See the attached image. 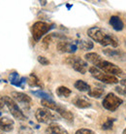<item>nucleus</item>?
<instances>
[{
	"label": "nucleus",
	"mask_w": 126,
	"mask_h": 134,
	"mask_svg": "<svg viewBox=\"0 0 126 134\" xmlns=\"http://www.w3.org/2000/svg\"><path fill=\"white\" fill-rule=\"evenodd\" d=\"M87 35L100 45H102L104 47L107 46H112L113 48H116L119 43H118V39L116 38L113 34L110 33L109 31L105 30L103 28L98 26L90 27L87 30Z\"/></svg>",
	"instance_id": "f257e3e1"
},
{
	"label": "nucleus",
	"mask_w": 126,
	"mask_h": 134,
	"mask_svg": "<svg viewBox=\"0 0 126 134\" xmlns=\"http://www.w3.org/2000/svg\"><path fill=\"white\" fill-rule=\"evenodd\" d=\"M41 104L44 106V108H47V109L51 111H55L57 114H59L61 117L64 118L67 121H72L74 120L73 114L69 110H67L66 108L60 106L59 104L55 103L53 99H42Z\"/></svg>",
	"instance_id": "f03ea898"
},
{
	"label": "nucleus",
	"mask_w": 126,
	"mask_h": 134,
	"mask_svg": "<svg viewBox=\"0 0 126 134\" xmlns=\"http://www.w3.org/2000/svg\"><path fill=\"white\" fill-rule=\"evenodd\" d=\"M95 67H97L98 69L102 70L105 73L109 74V75H113L114 77H123L125 76V74L118 66L114 65L113 63L110 62V61L104 60L103 58L95 65Z\"/></svg>",
	"instance_id": "7ed1b4c3"
},
{
	"label": "nucleus",
	"mask_w": 126,
	"mask_h": 134,
	"mask_svg": "<svg viewBox=\"0 0 126 134\" xmlns=\"http://www.w3.org/2000/svg\"><path fill=\"white\" fill-rule=\"evenodd\" d=\"M53 25L50 24H47L45 21H36L34 23L31 27V33L35 42H38L41 38L47 34L53 28Z\"/></svg>",
	"instance_id": "20e7f679"
},
{
	"label": "nucleus",
	"mask_w": 126,
	"mask_h": 134,
	"mask_svg": "<svg viewBox=\"0 0 126 134\" xmlns=\"http://www.w3.org/2000/svg\"><path fill=\"white\" fill-rule=\"evenodd\" d=\"M35 118L38 122L48 124H51L53 121L58 120V118L53 114L51 110H49L47 108H38L35 113Z\"/></svg>",
	"instance_id": "39448f33"
},
{
	"label": "nucleus",
	"mask_w": 126,
	"mask_h": 134,
	"mask_svg": "<svg viewBox=\"0 0 126 134\" xmlns=\"http://www.w3.org/2000/svg\"><path fill=\"white\" fill-rule=\"evenodd\" d=\"M89 72H90V74L92 75V77H94L96 80L103 82V83H105V84H109V85L117 84V83L119 82L118 79H117L116 77H114V76H113V75H109V74L105 73V72H103L102 70L98 69V68L95 66L90 67Z\"/></svg>",
	"instance_id": "423d86ee"
},
{
	"label": "nucleus",
	"mask_w": 126,
	"mask_h": 134,
	"mask_svg": "<svg viewBox=\"0 0 126 134\" xmlns=\"http://www.w3.org/2000/svg\"><path fill=\"white\" fill-rule=\"evenodd\" d=\"M3 98H4V101H5V105L9 109L11 115L16 120H19V121H24V120H26L25 115L23 114V112L20 110L19 105L16 103V101L14 100L13 98L10 97V96H3Z\"/></svg>",
	"instance_id": "0eeeda50"
},
{
	"label": "nucleus",
	"mask_w": 126,
	"mask_h": 134,
	"mask_svg": "<svg viewBox=\"0 0 126 134\" xmlns=\"http://www.w3.org/2000/svg\"><path fill=\"white\" fill-rule=\"evenodd\" d=\"M123 103V100L120 97L116 96V94L113 92H110L105 96V98L103 99L102 105L103 107L108 111H116L117 108L119 107L120 105Z\"/></svg>",
	"instance_id": "6e6552de"
},
{
	"label": "nucleus",
	"mask_w": 126,
	"mask_h": 134,
	"mask_svg": "<svg viewBox=\"0 0 126 134\" xmlns=\"http://www.w3.org/2000/svg\"><path fill=\"white\" fill-rule=\"evenodd\" d=\"M66 63L69 64L70 66L73 68L74 70L79 72L81 74H85L88 66L86 61H84L83 59H82L79 57H70L66 59Z\"/></svg>",
	"instance_id": "1a4fd4ad"
},
{
	"label": "nucleus",
	"mask_w": 126,
	"mask_h": 134,
	"mask_svg": "<svg viewBox=\"0 0 126 134\" xmlns=\"http://www.w3.org/2000/svg\"><path fill=\"white\" fill-rule=\"evenodd\" d=\"M57 51L60 53H68V54H74L78 50V45L76 41H67L61 40L56 45Z\"/></svg>",
	"instance_id": "9d476101"
},
{
	"label": "nucleus",
	"mask_w": 126,
	"mask_h": 134,
	"mask_svg": "<svg viewBox=\"0 0 126 134\" xmlns=\"http://www.w3.org/2000/svg\"><path fill=\"white\" fill-rule=\"evenodd\" d=\"M11 95H12V98H13L14 100H16L19 103L22 104L25 108H27L31 104V98L28 95H26L25 93H23V92L13 91L11 93Z\"/></svg>",
	"instance_id": "9b49d317"
},
{
	"label": "nucleus",
	"mask_w": 126,
	"mask_h": 134,
	"mask_svg": "<svg viewBox=\"0 0 126 134\" xmlns=\"http://www.w3.org/2000/svg\"><path fill=\"white\" fill-rule=\"evenodd\" d=\"M103 53L106 54L107 57L117 59V60H125L126 59V54L120 50H116V49H105V50H103Z\"/></svg>",
	"instance_id": "f8f14e48"
},
{
	"label": "nucleus",
	"mask_w": 126,
	"mask_h": 134,
	"mask_svg": "<svg viewBox=\"0 0 126 134\" xmlns=\"http://www.w3.org/2000/svg\"><path fill=\"white\" fill-rule=\"evenodd\" d=\"M15 122L12 119L8 117H1L0 118V130L4 132H9L14 129Z\"/></svg>",
	"instance_id": "ddd939ff"
},
{
	"label": "nucleus",
	"mask_w": 126,
	"mask_h": 134,
	"mask_svg": "<svg viewBox=\"0 0 126 134\" xmlns=\"http://www.w3.org/2000/svg\"><path fill=\"white\" fill-rule=\"evenodd\" d=\"M46 134H69L68 131L57 124H51L46 129Z\"/></svg>",
	"instance_id": "4468645a"
},
{
	"label": "nucleus",
	"mask_w": 126,
	"mask_h": 134,
	"mask_svg": "<svg viewBox=\"0 0 126 134\" xmlns=\"http://www.w3.org/2000/svg\"><path fill=\"white\" fill-rule=\"evenodd\" d=\"M73 104L76 107L80 108V109H85V108H88L91 106L89 100L84 97V96H76L74 98Z\"/></svg>",
	"instance_id": "2eb2a0df"
},
{
	"label": "nucleus",
	"mask_w": 126,
	"mask_h": 134,
	"mask_svg": "<svg viewBox=\"0 0 126 134\" xmlns=\"http://www.w3.org/2000/svg\"><path fill=\"white\" fill-rule=\"evenodd\" d=\"M109 23H110V24H111V26L116 31H121L123 29V27H124L123 21L121 20V19H120L119 17H117V16H112L111 19H110Z\"/></svg>",
	"instance_id": "dca6fc26"
},
{
	"label": "nucleus",
	"mask_w": 126,
	"mask_h": 134,
	"mask_svg": "<svg viewBox=\"0 0 126 134\" xmlns=\"http://www.w3.org/2000/svg\"><path fill=\"white\" fill-rule=\"evenodd\" d=\"M9 80H10V83L12 85L16 86V87H23V84L26 82V81H25V78H20L17 72L11 73L10 77H9Z\"/></svg>",
	"instance_id": "f3484780"
},
{
	"label": "nucleus",
	"mask_w": 126,
	"mask_h": 134,
	"mask_svg": "<svg viewBox=\"0 0 126 134\" xmlns=\"http://www.w3.org/2000/svg\"><path fill=\"white\" fill-rule=\"evenodd\" d=\"M84 58H85V60H87L90 63L94 64V65H96L102 59V57H100L98 54H96V53H88V54H86L84 55Z\"/></svg>",
	"instance_id": "a211bd4d"
},
{
	"label": "nucleus",
	"mask_w": 126,
	"mask_h": 134,
	"mask_svg": "<svg viewBox=\"0 0 126 134\" xmlns=\"http://www.w3.org/2000/svg\"><path fill=\"white\" fill-rule=\"evenodd\" d=\"M74 87H76L78 91H83V92H84V91H89L90 88H91L89 85L87 84V83H85V82L83 80L76 81V83L74 84Z\"/></svg>",
	"instance_id": "6ab92c4d"
},
{
	"label": "nucleus",
	"mask_w": 126,
	"mask_h": 134,
	"mask_svg": "<svg viewBox=\"0 0 126 134\" xmlns=\"http://www.w3.org/2000/svg\"><path fill=\"white\" fill-rule=\"evenodd\" d=\"M72 93V91L70 88H68L67 87H58L56 88V94L57 96H59V97H62V98H67L69 97L70 95Z\"/></svg>",
	"instance_id": "aec40b11"
},
{
	"label": "nucleus",
	"mask_w": 126,
	"mask_h": 134,
	"mask_svg": "<svg viewBox=\"0 0 126 134\" xmlns=\"http://www.w3.org/2000/svg\"><path fill=\"white\" fill-rule=\"evenodd\" d=\"M76 43H77V45H78V48H81V49L83 51L91 50L93 48V43L91 41L80 40V41H76Z\"/></svg>",
	"instance_id": "412c9836"
},
{
	"label": "nucleus",
	"mask_w": 126,
	"mask_h": 134,
	"mask_svg": "<svg viewBox=\"0 0 126 134\" xmlns=\"http://www.w3.org/2000/svg\"><path fill=\"white\" fill-rule=\"evenodd\" d=\"M104 92H105L104 90L101 87H93L90 88V91H88V95L93 98H100L104 94Z\"/></svg>",
	"instance_id": "4be33fe9"
},
{
	"label": "nucleus",
	"mask_w": 126,
	"mask_h": 134,
	"mask_svg": "<svg viewBox=\"0 0 126 134\" xmlns=\"http://www.w3.org/2000/svg\"><path fill=\"white\" fill-rule=\"evenodd\" d=\"M28 83H29L30 86L32 87H43V84L41 83V81L38 79L36 75L34 74H31L28 78Z\"/></svg>",
	"instance_id": "5701e85b"
},
{
	"label": "nucleus",
	"mask_w": 126,
	"mask_h": 134,
	"mask_svg": "<svg viewBox=\"0 0 126 134\" xmlns=\"http://www.w3.org/2000/svg\"><path fill=\"white\" fill-rule=\"evenodd\" d=\"M114 119L113 118H107L106 120L104 121V122L101 125V128L103 130H111L113 126V122H114Z\"/></svg>",
	"instance_id": "b1692460"
},
{
	"label": "nucleus",
	"mask_w": 126,
	"mask_h": 134,
	"mask_svg": "<svg viewBox=\"0 0 126 134\" xmlns=\"http://www.w3.org/2000/svg\"><path fill=\"white\" fill-rule=\"evenodd\" d=\"M32 93L35 94V95H36V96H38V97L43 98V99H51V98H50V95H49L47 92H45V91H32Z\"/></svg>",
	"instance_id": "393cba45"
},
{
	"label": "nucleus",
	"mask_w": 126,
	"mask_h": 134,
	"mask_svg": "<svg viewBox=\"0 0 126 134\" xmlns=\"http://www.w3.org/2000/svg\"><path fill=\"white\" fill-rule=\"evenodd\" d=\"M53 34H50V35H48V36H46L45 38H44L43 40V46L46 49H48V47H49V45H50V43L51 42V39H53Z\"/></svg>",
	"instance_id": "a878e982"
},
{
	"label": "nucleus",
	"mask_w": 126,
	"mask_h": 134,
	"mask_svg": "<svg viewBox=\"0 0 126 134\" xmlns=\"http://www.w3.org/2000/svg\"><path fill=\"white\" fill-rule=\"evenodd\" d=\"M38 61H39V63H41L42 65H44V66H47V65H49V64L50 63V60H49L47 57H42V55H39V57H38Z\"/></svg>",
	"instance_id": "bb28decb"
},
{
	"label": "nucleus",
	"mask_w": 126,
	"mask_h": 134,
	"mask_svg": "<svg viewBox=\"0 0 126 134\" xmlns=\"http://www.w3.org/2000/svg\"><path fill=\"white\" fill-rule=\"evenodd\" d=\"M75 134H95V133L92 130L87 129V128H81V129H78Z\"/></svg>",
	"instance_id": "cd10ccee"
},
{
	"label": "nucleus",
	"mask_w": 126,
	"mask_h": 134,
	"mask_svg": "<svg viewBox=\"0 0 126 134\" xmlns=\"http://www.w3.org/2000/svg\"><path fill=\"white\" fill-rule=\"evenodd\" d=\"M5 106V101H4V98H0V110Z\"/></svg>",
	"instance_id": "c85d7f7f"
},
{
	"label": "nucleus",
	"mask_w": 126,
	"mask_h": 134,
	"mask_svg": "<svg viewBox=\"0 0 126 134\" xmlns=\"http://www.w3.org/2000/svg\"><path fill=\"white\" fill-rule=\"evenodd\" d=\"M116 91L121 94H126V87L124 88V90H119V87H116Z\"/></svg>",
	"instance_id": "c756f323"
},
{
	"label": "nucleus",
	"mask_w": 126,
	"mask_h": 134,
	"mask_svg": "<svg viewBox=\"0 0 126 134\" xmlns=\"http://www.w3.org/2000/svg\"><path fill=\"white\" fill-rule=\"evenodd\" d=\"M121 85L126 86V80H121Z\"/></svg>",
	"instance_id": "7c9ffc66"
},
{
	"label": "nucleus",
	"mask_w": 126,
	"mask_h": 134,
	"mask_svg": "<svg viewBox=\"0 0 126 134\" xmlns=\"http://www.w3.org/2000/svg\"><path fill=\"white\" fill-rule=\"evenodd\" d=\"M47 3V1H41V5H45Z\"/></svg>",
	"instance_id": "2f4dec72"
},
{
	"label": "nucleus",
	"mask_w": 126,
	"mask_h": 134,
	"mask_svg": "<svg viewBox=\"0 0 126 134\" xmlns=\"http://www.w3.org/2000/svg\"><path fill=\"white\" fill-rule=\"evenodd\" d=\"M122 134H126V128H125V129H124V130H123Z\"/></svg>",
	"instance_id": "473e14b6"
},
{
	"label": "nucleus",
	"mask_w": 126,
	"mask_h": 134,
	"mask_svg": "<svg viewBox=\"0 0 126 134\" xmlns=\"http://www.w3.org/2000/svg\"><path fill=\"white\" fill-rule=\"evenodd\" d=\"M125 46H126V39H125Z\"/></svg>",
	"instance_id": "72a5a7b5"
},
{
	"label": "nucleus",
	"mask_w": 126,
	"mask_h": 134,
	"mask_svg": "<svg viewBox=\"0 0 126 134\" xmlns=\"http://www.w3.org/2000/svg\"><path fill=\"white\" fill-rule=\"evenodd\" d=\"M0 134H2V133H1V132H0Z\"/></svg>",
	"instance_id": "f704fd0d"
}]
</instances>
